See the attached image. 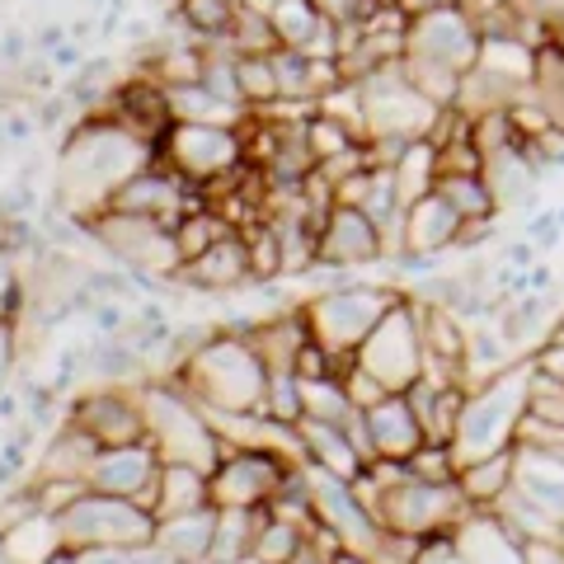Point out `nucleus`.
Wrapping results in <instances>:
<instances>
[{
  "label": "nucleus",
  "instance_id": "11",
  "mask_svg": "<svg viewBox=\"0 0 564 564\" xmlns=\"http://www.w3.org/2000/svg\"><path fill=\"white\" fill-rule=\"evenodd\" d=\"M480 29L462 6H447L437 14H423L410 20L404 29V57L400 62H423V66H443L452 76H466V70L480 62Z\"/></svg>",
  "mask_w": 564,
  "mask_h": 564
},
{
  "label": "nucleus",
  "instance_id": "2",
  "mask_svg": "<svg viewBox=\"0 0 564 564\" xmlns=\"http://www.w3.org/2000/svg\"><path fill=\"white\" fill-rule=\"evenodd\" d=\"M170 381H180L207 414H254L263 410L269 367L245 339L217 329Z\"/></svg>",
  "mask_w": 564,
  "mask_h": 564
},
{
  "label": "nucleus",
  "instance_id": "36",
  "mask_svg": "<svg viewBox=\"0 0 564 564\" xmlns=\"http://www.w3.org/2000/svg\"><path fill=\"white\" fill-rule=\"evenodd\" d=\"M263 414H273L282 423H302V377H296V372H269Z\"/></svg>",
  "mask_w": 564,
  "mask_h": 564
},
{
  "label": "nucleus",
  "instance_id": "51",
  "mask_svg": "<svg viewBox=\"0 0 564 564\" xmlns=\"http://www.w3.org/2000/svg\"><path fill=\"white\" fill-rule=\"evenodd\" d=\"M325 564H372V555H362V551H348V545H339Z\"/></svg>",
  "mask_w": 564,
  "mask_h": 564
},
{
  "label": "nucleus",
  "instance_id": "34",
  "mask_svg": "<svg viewBox=\"0 0 564 564\" xmlns=\"http://www.w3.org/2000/svg\"><path fill=\"white\" fill-rule=\"evenodd\" d=\"M221 47H231L236 57H269V52H278L273 20H269V14H254V10H240Z\"/></svg>",
  "mask_w": 564,
  "mask_h": 564
},
{
  "label": "nucleus",
  "instance_id": "21",
  "mask_svg": "<svg viewBox=\"0 0 564 564\" xmlns=\"http://www.w3.org/2000/svg\"><path fill=\"white\" fill-rule=\"evenodd\" d=\"M456 226L462 217L437 198V193H423L404 207V226H400V245L395 250H419V254H452V240H456Z\"/></svg>",
  "mask_w": 564,
  "mask_h": 564
},
{
  "label": "nucleus",
  "instance_id": "26",
  "mask_svg": "<svg viewBox=\"0 0 564 564\" xmlns=\"http://www.w3.org/2000/svg\"><path fill=\"white\" fill-rule=\"evenodd\" d=\"M240 6L236 0H180L174 14H165L170 29H184L188 39H198L203 47H217L226 43V33H231Z\"/></svg>",
  "mask_w": 564,
  "mask_h": 564
},
{
  "label": "nucleus",
  "instance_id": "39",
  "mask_svg": "<svg viewBox=\"0 0 564 564\" xmlns=\"http://www.w3.org/2000/svg\"><path fill=\"white\" fill-rule=\"evenodd\" d=\"M522 236L536 245L541 254H551L555 245L564 240V231H560V221H555V207H541V212H532V217H522Z\"/></svg>",
  "mask_w": 564,
  "mask_h": 564
},
{
  "label": "nucleus",
  "instance_id": "17",
  "mask_svg": "<svg viewBox=\"0 0 564 564\" xmlns=\"http://www.w3.org/2000/svg\"><path fill=\"white\" fill-rule=\"evenodd\" d=\"M391 245L362 217L358 207H329L321 226V269H367V263H386Z\"/></svg>",
  "mask_w": 564,
  "mask_h": 564
},
{
  "label": "nucleus",
  "instance_id": "47",
  "mask_svg": "<svg viewBox=\"0 0 564 564\" xmlns=\"http://www.w3.org/2000/svg\"><path fill=\"white\" fill-rule=\"evenodd\" d=\"M85 62H90V57H85V47H80V43H70V39H66L57 52H47V66L57 70V76H76Z\"/></svg>",
  "mask_w": 564,
  "mask_h": 564
},
{
  "label": "nucleus",
  "instance_id": "8",
  "mask_svg": "<svg viewBox=\"0 0 564 564\" xmlns=\"http://www.w3.org/2000/svg\"><path fill=\"white\" fill-rule=\"evenodd\" d=\"M90 240L109 254L118 269L128 273H155V278H174L180 273V245H174V231L161 221L147 217H122V212H95V217H76Z\"/></svg>",
  "mask_w": 564,
  "mask_h": 564
},
{
  "label": "nucleus",
  "instance_id": "46",
  "mask_svg": "<svg viewBox=\"0 0 564 564\" xmlns=\"http://www.w3.org/2000/svg\"><path fill=\"white\" fill-rule=\"evenodd\" d=\"M545 292H555V269L541 259V263H532V269H522L518 296H545Z\"/></svg>",
  "mask_w": 564,
  "mask_h": 564
},
{
  "label": "nucleus",
  "instance_id": "53",
  "mask_svg": "<svg viewBox=\"0 0 564 564\" xmlns=\"http://www.w3.org/2000/svg\"><path fill=\"white\" fill-rule=\"evenodd\" d=\"M485 564H522V555H518V551H499V555L485 560Z\"/></svg>",
  "mask_w": 564,
  "mask_h": 564
},
{
  "label": "nucleus",
  "instance_id": "13",
  "mask_svg": "<svg viewBox=\"0 0 564 564\" xmlns=\"http://www.w3.org/2000/svg\"><path fill=\"white\" fill-rule=\"evenodd\" d=\"M66 419L80 433H90L99 447L147 443V419H141L137 386H90L76 400H66Z\"/></svg>",
  "mask_w": 564,
  "mask_h": 564
},
{
  "label": "nucleus",
  "instance_id": "30",
  "mask_svg": "<svg viewBox=\"0 0 564 564\" xmlns=\"http://www.w3.org/2000/svg\"><path fill=\"white\" fill-rule=\"evenodd\" d=\"M433 193L443 198L462 221H480V217H499L494 193L485 184V174H437Z\"/></svg>",
  "mask_w": 564,
  "mask_h": 564
},
{
  "label": "nucleus",
  "instance_id": "6",
  "mask_svg": "<svg viewBox=\"0 0 564 564\" xmlns=\"http://www.w3.org/2000/svg\"><path fill=\"white\" fill-rule=\"evenodd\" d=\"M66 551H147L155 541V513L118 494L85 489L76 503L57 513Z\"/></svg>",
  "mask_w": 564,
  "mask_h": 564
},
{
  "label": "nucleus",
  "instance_id": "28",
  "mask_svg": "<svg viewBox=\"0 0 564 564\" xmlns=\"http://www.w3.org/2000/svg\"><path fill=\"white\" fill-rule=\"evenodd\" d=\"M90 377H95V386H141V381H151V367L118 334V339H95L90 344Z\"/></svg>",
  "mask_w": 564,
  "mask_h": 564
},
{
  "label": "nucleus",
  "instance_id": "41",
  "mask_svg": "<svg viewBox=\"0 0 564 564\" xmlns=\"http://www.w3.org/2000/svg\"><path fill=\"white\" fill-rule=\"evenodd\" d=\"M90 321H95L99 339H118V334L132 325V306H128V302H99V306L90 311Z\"/></svg>",
  "mask_w": 564,
  "mask_h": 564
},
{
  "label": "nucleus",
  "instance_id": "31",
  "mask_svg": "<svg viewBox=\"0 0 564 564\" xmlns=\"http://www.w3.org/2000/svg\"><path fill=\"white\" fill-rule=\"evenodd\" d=\"M306 551V527L278 513H263L259 536H254V564H292L296 555Z\"/></svg>",
  "mask_w": 564,
  "mask_h": 564
},
{
  "label": "nucleus",
  "instance_id": "37",
  "mask_svg": "<svg viewBox=\"0 0 564 564\" xmlns=\"http://www.w3.org/2000/svg\"><path fill=\"white\" fill-rule=\"evenodd\" d=\"M527 414H536L545 423H564V381L545 377V372L532 367V372H527Z\"/></svg>",
  "mask_w": 564,
  "mask_h": 564
},
{
  "label": "nucleus",
  "instance_id": "25",
  "mask_svg": "<svg viewBox=\"0 0 564 564\" xmlns=\"http://www.w3.org/2000/svg\"><path fill=\"white\" fill-rule=\"evenodd\" d=\"M198 508H212V480H207V470L184 466V462H165L161 489H155V518L198 513Z\"/></svg>",
  "mask_w": 564,
  "mask_h": 564
},
{
  "label": "nucleus",
  "instance_id": "1",
  "mask_svg": "<svg viewBox=\"0 0 564 564\" xmlns=\"http://www.w3.org/2000/svg\"><path fill=\"white\" fill-rule=\"evenodd\" d=\"M155 161V147L122 132L109 113H85L62 141L57 161V188H52V207L66 217H95L109 207V198L132 180L141 165Z\"/></svg>",
  "mask_w": 564,
  "mask_h": 564
},
{
  "label": "nucleus",
  "instance_id": "50",
  "mask_svg": "<svg viewBox=\"0 0 564 564\" xmlns=\"http://www.w3.org/2000/svg\"><path fill=\"white\" fill-rule=\"evenodd\" d=\"M391 6L404 14V20H423V14H437V10L456 6V0H391Z\"/></svg>",
  "mask_w": 564,
  "mask_h": 564
},
{
  "label": "nucleus",
  "instance_id": "24",
  "mask_svg": "<svg viewBox=\"0 0 564 564\" xmlns=\"http://www.w3.org/2000/svg\"><path fill=\"white\" fill-rule=\"evenodd\" d=\"M302 433V462L306 466H321L339 480H358V470L367 466L362 452L352 447V437L344 433V423H325V419H302L296 423Z\"/></svg>",
  "mask_w": 564,
  "mask_h": 564
},
{
  "label": "nucleus",
  "instance_id": "7",
  "mask_svg": "<svg viewBox=\"0 0 564 564\" xmlns=\"http://www.w3.org/2000/svg\"><path fill=\"white\" fill-rule=\"evenodd\" d=\"M245 122H174L165 141L155 147V161L184 174L188 184L212 188L231 180L240 165H250L245 161Z\"/></svg>",
  "mask_w": 564,
  "mask_h": 564
},
{
  "label": "nucleus",
  "instance_id": "33",
  "mask_svg": "<svg viewBox=\"0 0 564 564\" xmlns=\"http://www.w3.org/2000/svg\"><path fill=\"white\" fill-rule=\"evenodd\" d=\"M236 76H240V99H245V109H250V113L269 109V104L282 99L278 70H273V52H269V57H236Z\"/></svg>",
  "mask_w": 564,
  "mask_h": 564
},
{
  "label": "nucleus",
  "instance_id": "38",
  "mask_svg": "<svg viewBox=\"0 0 564 564\" xmlns=\"http://www.w3.org/2000/svg\"><path fill=\"white\" fill-rule=\"evenodd\" d=\"M499 240V217H480V221H462L456 226V240H452V254H475L485 245Z\"/></svg>",
  "mask_w": 564,
  "mask_h": 564
},
{
  "label": "nucleus",
  "instance_id": "45",
  "mask_svg": "<svg viewBox=\"0 0 564 564\" xmlns=\"http://www.w3.org/2000/svg\"><path fill=\"white\" fill-rule=\"evenodd\" d=\"M522 564H564V536H541V541H522L518 545Z\"/></svg>",
  "mask_w": 564,
  "mask_h": 564
},
{
  "label": "nucleus",
  "instance_id": "9",
  "mask_svg": "<svg viewBox=\"0 0 564 564\" xmlns=\"http://www.w3.org/2000/svg\"><path fill=\"white\" fill-rule=\"evenodd\" d=\"M358 90H362L367 137H404V141H419V137L433 132L437 109L410 85V76H404L400 62L377 66L372 76L358 80Z\"/></svg>",
  "mask_w": 564,
  "mask_h": 564
},
{
  "label": "nucleus",
  "instance_id": "49",
  "mask_svg": "<svg viewBox=\"0 0 564 564\" xmlns=\"http://www.w3.org/2000/svg\"><path fill=\"white\" fill-rule=\"evenodd\" d=\"M66 39H70L66 24H43V29H33V52H39V57H47V52H57Z\"/></svg>",
  "mask_w": 564,
  "mask_h": 564
},
{
  "label": "nucleus",
  "instance_id": "54",
  "mask_svg": "<svg viewBox=\"0 0 564 564\" xmlns=\"http://www.w3.org/2000/svg\"><path fill=\"white\" fill-rule=\"evenodd\" d=\"M0 564H14V560H10V551H6V536H0Z\"/></svg>",
  "mask_w": 564,
  "mask_h": 564
},
{
  "label": "nucleus",
  "instance_id": "23",
  "mask_svg": "<svg viewBox=\"0 0 564 564\" xmlns=\"http://www.w3.org/2000/svg\"><path fill=\"white\" fill-rule=\"evenodd\" d=\"M513 489L527 494L536 508H545L555 522H564V456L513 447Z\"/></svg>",
  "mask_w": 564,
  "mask_h": 564
},
{
  "label": "nucleus",
  "instance_id": "27",
  "mask_svg": "<svg viewBox=\"0 0 564 564\" xmlns=\"http://www.w3.org/2000/svg\"><path fill=\"white\" fill-rule=\"evenodd\" d=\"M456 485H462L470 508H494L508 489H513V447L480 456V462H466L456 470Z\"/></svg>",
  "mask_w": 564,
  "mask_h": 564
},
{
  "label": "nucleus",
  "instance_id": "12",
  "mask_svg": "<svg viewBox=\"0 0 564 564\" xmlns=\"http://www.w3.org/2000/svg\"><path fill=\"white\" fill-rule=\"evenodd\" d=\"M302 462H282L278 452H254V447H231L217 462L212 480V508H269L278 494L282 475Z\"/></svg>",
  "mask_w": 564,
  "mask_h": 564
},
{
  "label": "nucleus",
  "instance_id": "3",
  "mask_svg": "<svg viewBox=\"0 0 564 564\" xmlns=\"http://www.w3.org/2000/svg\"><path fill=\"white\" fill-rule=\"evenodd\" d=\"M137 400H141V419H147V443L161 452V462H184V466H198V470H217V462L231 443L217 437V429L207 423L203 404L193 400L180 381L170 377H151L137 386Z\"/></svg>",
  "mask_w": 564,
  "mask_h": 564
},
{
  "label": "nucleus",
  "instance_id": "35",
  "mask_svg": "<svg viewBox=\"0 0 564 564\" xmlns=\"http://www.w3.org/2000/svg\"><path fill=\"white\" fill-rule=\"evenodd\" d=\"M306 147H311V155H315V165H325V161H334V155L362 147V137L352 132V128H344L339 118H329V113L315 109V113L306 118Z\"/></svg>",
  "mask_w": 564,
  "mask_h": 564
},
{
  "label": "nucleus",
  "instance_id": "18",
  "mask_svg": "<svg viewBox=\"0 0 564 564\" xmlns=\"http://www.w3.org/2000/svg\"><path fill=\"white\" fill-rule=\"evenodd\" d=\"M269 20L278 33V47H296V52H311V57L339 62V29L325 20L315 0H282Z\"/></svg>",
  "mask_w": 564,
  "mask_h": 564
},
{
  "label": "nucleus",
  "instance_id": "10",
  "mask_svg": "<svg viewBox=\"0 0 564 564\" xmlns=\"http://www.w3.org/2000/svg\"><path fill=\"white\" fill-rule=\"evenodd\" d=\"M352 358H358L362 372H372L386 391H395V395L410 391V386L423 377V334H419V311H414L410 292H404V302L367 334Z\"/></svg>",
  "mask_w": 564,
  "mask_h": 564
},
{
  "label": "nucleus",
  "instance_id": "48",
  "mask_svg": "<svg viewBox=\"0 0 564 564\" xmlns=\"http://www.w3.org/2000/svg\"><path fill=\"white\" fill-rule=\"evenodd\" d=\"M503 263L508 269H532V263H541V250L527 236H513V240H503Z\"/></svg>",
  "mask_w": 564,
  "mask_h": 564
},
{
  "label": "nucleus",
  "instance_id": "19",
  "mask_svg": "<svg viewBox=\"0 0 564 564\" xmlns=\"http://www.w3.org/2000/svg\"><path fill=\"white\" fill-rule=\"evenodd\" d=\"M362 419H367V433H372L377 462H410V456H414L423 443H429L404 395L377 400L372 410H362Z\"/></svg>",
  "mask_w": 564,
  "mask_h": 564
},
{
  "label": "nucleus",
  "instance_id": "20",
  "mask_svg": "<svg viewBox=\"0 0 564 564\" xmlns=\"http://www.w3.org/2000/svg\"><path fill=\"white\" fill-rule=\"evenodd\" d=\"M212 536H217V508H198V513H174L155 518V551L165 564H207L212 560Z\"/></svg>",
  "mask_w": 564,
  "mask_h": 564
},
{
  "label": "nucleus",
  "instance_id": "14",
  "mask_svg": "<svg viewBox=\"0 0 564 564\" xmlns=\"http://www.w3.org/2000/svg\"><path fill=\"white\" fill-rule=\"evenodd\" d=\"M311 475V508H315V522L329 527L334 536H339L348 551H362L372 555V545L381 536V522L372 518V508L358 499V489L352 480H339V475H329L321 466H306Z\"/></svg>",
  "mask_w": 564,
  "mask_h": 564
},
{
  "label": "nucleus",
  "instance_id": "5",
  "mask_svg": "<svg viewBox=\"0 0 564 564\" xmlns=\"http://www.w3.org/2000/svg\"><path fill=\"white\" fill-rule=\"evenodd\" d=\"M404 302L400 282H352V288H325L306 296V325L311 339L329 352H358L386 315Z\"/></svg>",
  "mask_w": 564,
  "mask_h": 564
},
{
  "label": "nucleus",
  "instance_id": "4",
  "mask_svg": "<svg viewBox=\"0 0 564 564\" xmlns=\"http://www.w3.org/2000/svg\"><path fill=\"white\" fill-rule=\"evenodd\" d=\"M527 372H532V362L522 358L508 372L466 391L462 419H456V433H452V452L462 466L494 456V452H508L518 443V423L527 414Z\"/></svg>",
  "mask_w": 564,
  "mask_h": 564
},
{
  "label": "nucleus",
  "instance_id": "29",
  "mask_svg": "<svg viewBox=\"0 0 564 564\" xmlns=\"http://www.w3.org/2000/svg\"><path fill=\"white\" fill-rule=\"evenodd\" d=\"M165 95H170V113H174V122H245V118H250V113L231 109V104H221L203 80L165 85Z\"/></svg>",
  "mask_w": 564,
  "mask_h": 564
},
{
  "label": "nucleus",
  "instance_id": "40",
  "mask_svg": "<svg viewBox=\"0 0 564 564\" xmlns=\"http://www.w3.org/2000/svg\"><path fill=\"white\" fill-rule=\"evenodd\" d=\"M414 564H475V560L452 541V532H433V536H423Z\"/></svg>",
  "mask_w": 564,
  "mask_h": 564
},
{
  "label": "nucleus",
  "instance_id": "16",
  "mask_svg": "<svg viewBox=\"0 0 564 564\" xmlns=\"http://www.w3.org/2000/svg\"><path fill=\"white\" fill-rule=\"evenodd\" d=\"M170 282H180L184 292H198V296H226V292L254 288V273H250V254H245L240 226H226L221 240L207 245L198 259L180 263V273H174Z\"/></svg>",
  "mask_w": 564,
  "mask_h": 564
},
{
  "label": "nucleus",
  "instance_id": "22",
  "mask_svg": "<svg viewBox=\"0 0 564 564\" xmlns=\"http://www.w3.org/2000/svg\"><path fill=\"white\" fill-rule=\"evenodd\" d=\"M95 456H99V443L66 419L62 429L47 433L43 452L33 456V475H47V480H85V485H90Z\"/></svg>",
  "mask_w": 564,
  "mask_h": 564
},
{
  "label": "nucleus",
  "instance_id": "43",
  "mask_svg": "<svg viewBox=\"0 0 564 564\" xmlns=\"http://www.w3.org/2000/svg\"><path fill=\"white\" fill-rule=\"evenodd\" d=\"M33 137H39V118H33L29 104H14V109H6V147H29Z\"/></svg>",
  "mask_w": 564,
  "mask_h": 564
},
{
  "label": "nucleus",
  "instance_id": "55",
  "mask_svg": "<svg viewBox=\"0 0 564 564\" xmlns=\"http://www.w3.org/2000/svg\"><path fill=\"white\" fill-rule=\"evenodd\" d=\"M555 221H560V231H564V203H555Z\"/></svg>",
  "mask_w": 564,
  "mask_h": 564
},
{
  "label": "nucleus",
  "instance_id": "15",
  "mask_svg": "<svg viewBox=\"0 0 564 564\" xmlns=\"http://www.w3.org/2000/svg\"><path fill=\"white\" fill-rule=\"evenodd\" d=\"M161 452L151 443H128V447H99L95 470H90V489L99 494H118L155 513V489H161Z\"/></svg>",
  "mask_w": 564,
  "mask_h": 564
},
{
  "label": "nucleus",
  "instance_id": "52",
  "mask_svg": "<svg viewBox=\"0 0 564 564\" xmlns=\"http://www.w3.org/2000/svg\"><path fill=\"white\" fill-rule=\"evenodd\" d=\"M236 6H240V10H254V14H273L282 0H236Z\"/></svg>",
  "mask_w": 564,
  "mask_h": 564
},
{
  "label": "nucleus",
  "instance_id": "42",
  "mask_svg": "<svg viewBox=\"0 0 564 564\" xmlns=\"http://www.w3.org/2000/svg\"><path fill=\"white\" fill-rule=\"evenodd\" d=\"M20 329L14 321H0V391H10L14 386V367H20Z\"/></svg>",
  "mask_w": 564,
  "mask_h": 564
},
{
  "label": "nucleus",
  "instance_id": "32",
  "mask_svg": "<svg viewBox=\"0 0 564 564\" xmlns=\"http://www.w3.org/2000/svg\"><path fill=\"white\" fill-rule=\"evenodd\" d=\"M245 236V254H250V273L254 282H282V240H278V226L269 217H254L240 226Z\"/></svg>",
  "mask_w": 564,
  "mask_h": 564
},
{
  "label": "nucleus",
  "instance_id": "44",
  "mask_svg": "<svg viewBox=\"0 0 564 564\" xmlns=\"http://www.w3.org/2000/svg\"><path fill=\"white\" fill-rule=\"evenodd\" d=\"M29 57H33V33H24V29H6V33H0V66L20 70Z\"/></svg>",
  "mask_w": 564,
  "mask_h": 564
}]
</instances>
